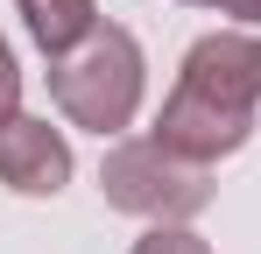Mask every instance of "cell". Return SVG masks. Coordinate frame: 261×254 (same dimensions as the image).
Masks as SVG:
<instances>
[{
  "label": "cell",
  "instance_id": "3957f363",
  "mask_svg": "<svg viewBox=\"0 0 261 254\" xmlns=\"http://www.w3.org/2000/svg\"><path fill=\"white\" fill-rule=\"evenodd\" d=\"M99 198L113 212H127V219H148V226H191L198 212L212 205V169L170 156L155 134H134V141L106 148Z\"/></svg>",
  "mask_w": 261,
  "mask_h": 254
},
{
  "label": "cell",
  "instance_id": "8992f818",
  "mask_svg": "<svg viewBox=\"0 0 261 254\" xmlns=\"http://www.w3.org/2000/svg\"><path fill=\"white\" fill-rule=\"evenodd\" d=\"M127 254H212V240H205V233H191V226H148Z\"/></svg>",
  "mask_w": 261,
  "mask_h": 254
},
{
  "label": "cell",
  "instance_id": "9c48e42d",
  "mask_svg": "<svg viewBox=\"0 0 261 254\" xmlns=\"http://www.w3.org/2000/svg\"><path fill=\"white\" fill-rule=\"evenodd\" d=\"M184 7H219V0H184Z\"/></svg>",
  "mask_w": 261,
  "mask_h": 254
},
{
  "label": "cell",
  "instance_id": "7a4b0ae2",
  "mask_svg": "<svg viewBox=\"0 0 261 254\" xmlns=\"http://www.w3.org/2000/svg\"><path fill=\"white\" fill-rule=\"evenodd\" d=\"M49 99H57V113L71 127H85L99 141L127 134L141 99H148V57H141V42L120 21H99V36L85 49H71V57L49 64Z\"/></svg>",
  "mask_w": 261,
  "mask_h": 254
},
{
  "label": "cell",
  "instance_id": "277c9868",
  "mask_svg": "<svg viewBox=\"0 0 261 254\" xmlns=\"http://www.w3.org/2000/svg\"><path fill=\"white\" fill-rule=\"evenodd\" d=\"M71 134L64 127L36 120V113H14V120H0V184L14 191V198H57L64 184H71Z\"/></svg>",
  "mask_w": 261,
  "mask_h": 254
},
{
  "label": "cell",
  "instance_id": "6da1fadb",
  "mask_svg": "<svg viewBox=\"0 0 261 254\" xmlns=\"http://www.w3.org/2000/svg\"><path fill=\"white\" fill-rule=\"evenodd\" d=\"M261 120V36L254 29H212L184 49L176 85L155 113V141L184 163H226L247 148Z\"/></svg>",
  "mask_w": 261,
  "mask_h": 254
},
{
  "label": "cell",
  "instance_id": "52a82bcc",
  "mask_svg": "<svg viewBox=\"0 0 261 254\" xmlns=\"http://www.w3.org/2000/svg\"><path fill=\"white\" fill-rule=\"evenodd\" d=\"M21 113V64H14V42L0 36V120Z\"/></svg>",
  "mask_w": 261,
  "mask_h": 254
},
{
  "label": "cell",
  "instance_id": "5b68a950",
  "mask_svg": "<svg viewBox=\"0 0 261 254\" xmlns=\"http://www.w3.org/2000/svg\"><path fill=\"white\" fill-rule=\"evenodd\" d=\"M14 14H21L29 42L43 49L49 64L71 57V49H85L99 36V0H14Z\"/></svg>",
  "mask_w": 261,
  "mask_h": 254
},
{
  "label": "cell",
  "instance_id": "ba28073f",
  "mask_svg": "<svg viewBox=\"0 0 261 254\" xmlns=\"http://www.w3.org/2000/svg\"><path fill=\"white\" fill-rule=\"evenodd\" d=\"M219 14H233L240 29H261V0H219Z\"/></svg>",
  "mask_w": 261,
  "mask_h": 254
}]
</instances>
